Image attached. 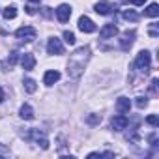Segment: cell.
Segmentation results:
<instances>
[{"instance_id":"1","label":"cell","mask_w":159,"mask_h":159,"mask_svg":"<svg viewBox=\"0 0 159 159\" xmlns=\"http://www.w3.org/2000/svg\"><path fill=\"white\" fill-rule=\"evenodd\" d=\"M88 60H90V47H79L73 54H69V60H67V75L71 79H79V77L83 75Z\"/></svg>"},{"instance_id":"2","label":"cell","mask_w":159,"mask_h":159,"mask_svg":"<svg viewBox=\"0 0 159 159\" xmlns=\"http://www.w3.org/2000/svg\"><path fill=\"white\" fill-rule=\"evenodd\" d=\"M21 137H23V139H26V140H34V142H38L43 150H47V148H49V140H47V137H45V131H43V129H28V131H23V133H21Z\"/></svg>"},{"instance_id":"3","label":"cell","mask_w":159,"mask_h":159,"mask_svg":"<svg viewBox=\"0 0 159 159\" xmlns=\"http://www.w3.org/2000/svg\"><path fill=\"white\" fill-rule=\"evenodd\" d=\"M150 66H152V54L148 51H140L135 58V67L142 73H148L150 71Z\"/></svg>"},{"instance_id":"4","label":"cell","mask_w":159,"mask_h":159,"mask_svg":"<svg viewBox=\"0 0 159 159\" xmlns=\"http://www.w3.org/2000/svg\"><path fill=\"white\" fill-rule=\"evenodd\" d=\"M36 36H38V32H36V28H34V26H21V28H17V30H15V38H17V39H21V41H25V43L34 41V39H36Z\"/></svg>"},{"instance_id":"5","label":"cell","mask_w":159,"mask_h":159,"mask_svg":"<svg viewBox=\"0 0 159 159\" xmlns=\"http://www.w3.org/2000/svg\"><path fill=\"white\" fill-rule=\"evenodd\" d=\"M135 38H137V32H135V30H125V32L122 34V39H120L122 51H129L131 45L135 43Z\"/></svg>"},{"instance_id":"6","label":"cell","mask_w":159,"mask_h":159,"mask_svg":"<svg viewBox=\"0 0 159 159\" xmlns=\"http://www.w3.org/2000/svg\"><path fill=\"white\" fill-rule=\"evenodd\" d=\"M47 52H49V54H64L62 39H58L56 36H52V38L47 41Z\"/></svg>"},{"instance_id":"7","label":"cell","mask_w":159,"mask_h":159,"mask_svg":"<svg viewBox=\"0 0 159 159\" xmlns=\"http://www.w3.org/2000/svg\"><path fill=\"white\" fill-rule=\"evenodd\" d=\"M79 30L84 32V34H92V32H96V25H94V21L90 17L83 15L81 19H79Z\"/></svg>"},{"instance_id":"8","label":"cell","mask_w":159,"mask_h":159,"mask_svg":"<svg viewBox=\"0 0 159 159\" xmlns=\"http://www.w3.org/2000/svg\"><path fill=\"white\" fill-rule=\"evenodd\" d=\"M111 125H112L114 131H124V129L129 125V118H127L125 114H118V116H114V118L111 120Z\"/></svg>"},{"instance_id":"9","label":"cell","mask_w":159,"mask_h":159,"mask_svg":"<svg viewBox=\"0 0 159 159\" xmlns=\"http://www.w3.org/2000/svg\"><path fill=\"white\" fill-rule=\"evenodd\" d=\"M69 17H71V6H69V4H60V6L56 8V19H58L60 23H67Z\"/></svg>"},{"instance_id":"10","label":"cell","mask_w":159,"mask_h":159,"mask_svg":"<svg viewBox=\"0 0 159 159\" xmlns=\"http://www.w3.org/2000/svg\"><path fill=\"white\" fill-rule=\"evenodd\" d=\"M118 34V26L114 25V23H109V25H105L101 30H99V38L101 39H111V38H114Z\"/></svg>"},{"instance_id":"11","label":"cell","mask_w":159,"mask_h":159,"mask_svg":"<svg viewBox=\"0 0 159 159\" xmlns=\"http://www.w3.org/2000/svg\"><path fill=\"white\" fill-rule=\"evenodd\" d=\"M94 10H96V13H99V15H111V13H114V6H112L111 2H107V0L98 2V4L94 6Z\"/></svg>"},{"instance_id":"12","label":"cell","mask_w":159,"mask_h":159,"mask_svg":"<svg viewBox=\"0 0 159 159\" xmlns=\"http://www.w3.org/2000/svg\"><path fill=\"white\" fill-rule=\"evenodd\" d=\"M21 66H23L25 71H32V69L36 67V58H34V54H32V52H25V54L21 56Z\"/></svg>"},{"instance_id":"13","label":"cell","mask_w":159,"mask_h":159,"mask_svg":"<svg viewBox=\"0 0 159 159\" xmlns=\"http://www.w3.org/2000/svg\"><path fill=\"white\" fill-rule=\"evenodd\" d=\"M60 71H56V69H49V71H45V75H43V83L47 84V86H52L54 83H58L60 81Z\"/></svg>"},{"instance_id":"14","label":"cell","mask_w":159,"mask_h":159,"mask_svg":"<svg viewBox=\"0 0 159 159\" xmlns=\"http://www.w3.org/2000/svg\"><path fill=\"white\" fill-rule=\"evenodd\" d=\"M17 58H19V52H17V51H13V52L6 58V62H0V69H4V71L11 69V67L17 64Z\"/></svg>"},{"instance_id":"15","label":"cell","mask_w":159,"mask_h":159,"mask_svg":"<svg viewBox=\"0 0 159 159\" xmlns=\"http://www.w3.org/2000/svg\"><path fill=\"white\" fill-rule=\"evenodd\" d=\"M129 109H131V101L127 99V98H118V101H116V111H118V114H125V112H129Z\"/></svg>"},{"instance_id":"16","label":"cell","mask_w":159,"mask_h":159,"mask_svg":"<svg viewBox=\"0 0 159 159\" xmlns=\"http://www.w3.org/2000/svg\"><path fill=\"white\" fill-rule=\"evenodd\" d=\"M19 116H21L23 120H34V109H32L28 103H25V105L21 107V111H19Z\"/></svg>"},{"instance_id":"17","label":"cell","mask_w":159,"mask_h":159,"mask_svg":"<svg viewBox=\"0 0 159 159\" xmlns=\"http://www.w3.org/2000/svg\"><path fill=\"white\" fill-rule=\"evenodd\" d=\"M23 86H25V92H26V94H34V92L38 90V84H36L34 79H25V81H23Z\"/></svg>"},{"instance_id":"18","label":"cell","mask_w":159,"mask_h":159,"mask_svg":"<svg viewBox=\"0 0 159 159\" xmlns=\"http://www.w3.org/2000/svg\"><path fill=\"white\" fill-rule=\"evenodd\" d=\"M144 15H148V17H157V15H159V4L152 2V4L144 10Z\"/></svg>"},{"instance_id":"19","label":"cell","mask_w":159,"mask_h":159,"mask_svg":"<svg viewBox=\"0 0 159 159\" xmlns=\"http://www.w3.org/2000/svg\"><path fill=\"white\" fill-rule=\"evenodd\" d=\"M2 15H4V19H15L17 17V8L15 6H8V8H4V11H2Z\"/></svg>"},{"instance_id":"20","label":"cell","mask_w":159,"mask_h":159,"mask_svg":"<svg viewBox=\"0 0 159 159\" xmlns=\"http://www.w3.org/2000/svg\"><path fill=\"white\" fill-rule=\"evenodd\" d=\"M122 17H124L125 21H131V23H137V21H139V13L133 11V10H125V11L122 13Z\"/></svg>"},{"instance_id":"21","label":"cell","mask_w":159,"mask_h":159,"mask_svg":"<svg viewBox=\"0 0 159 159\" xmlns=\"http://www.w3.org/2000/svg\"><path fill=\"white\" fill-rule=\"evenodd\" d=\"M39 2H41V0H30V4L25 8L26 13H28V15H36V4H39Z\"/></svg>"},{"instance_id":"22","label":"cell","mask_w":159,"mask_h":159,"mask_svg":"<svg viewBox=\"0 0 159 159\" xmlns=\"http://www.w3.org/2000/svg\"><path fill=\"white\" fill-rule=\"evenodd\" d=\"M64 39H66L67 45H73V43H75V34L69 32V30H66V32H64Z\"/></svg>"},{"instance_id":"23","label":"cell","mask_w":159,"mask_h":159,"mask_svg":"<svg viewBox=\"0 0 159 159\" xmlns=\"http://www.w3.org/2000/svg\"><path fill=\"white\" fill-rule=\"evenodd\" d=\"M86 122H88L90 125H98V124L101 122V116H99V114H90V116L86 118Z\"/></svg>"},{"instance_id":"24","label":"cell","mask_w":159,"mask_h":159,"mask_svg":"<svg viewBox=\"0 0 159 159\" xmlns=\"http://www.w3.org/2000/svg\"><path fill=\"white\" fill-rule=\"evenodd\" d=\"M148 32H150V36H152V38H157V36H159V25H157V23H152Z\"/></svg>"},{"instance_id":"25","label":"cell","mask_w":159,"mask_h":159,"mask_svg":"<svg viewBox=\"0 0 159 159\" xmlns=\"http://www.w3.org/2000/svg\"><path fill=\"white\" fill-rule=\"evenodd\" d=\"M135 103H137V107H139V109H144V107L148 105V98H144V96H139Z\"/></svg>"},{"instance_id":"26","label":"cell","mask_w":159,"mask_h":159,"mask_svg":"<svg viewBox=\"0 0 159 159\" xmlns=\"http://www.w3.org/2000/svg\"><path fill=\"white\" fill-rule=\"evenodd\" d=\"M146 124H150V125H153V127H157V125H159V118H157L155 114H150V116L146 118Z\"/></svg>"},{"instance_id":"27","label":"cell","mask_w":159,"mask_h":159,"mask_svg":"<svg viewBox=\"0 0 159 159\" xmlns=\"http://www.w3.org/2000/svg\"><path fill=\"white\" fill-rule=\"evenodd\" d=\"M157 84H159L157 79H152V84H150V92H152V94H155V92H157Z\"/></svg>"},{"instance_id":"28","label":"cell","mask_w":159,"mask_h":159,"mask_svg":"<svg viewBox=\"0 0 159 159\" xmlns=\"http://www.w3.org/2000/svg\"><path fill=\"white\" fill-rule=\"evenodd\" d=\"M41 13H43V17H51V15H52L51 8H41Z\"/></svg>"},{"instance_id":"29","label":"cell","mask_w":159,"mask_h":159,"mask_svg":"<svg viewBox=\"0 0 159 159\" xmlns=\"http://www.w3.org/2000/svg\"><path fill=\"white\" fill-rule=\"evenodd\" d=\"M129 2H131V4H135V6H142L146 0H129Z\"/></svg>"},{"instance_id":"30","label":"cell","mask_w":159,"mask_h":159,"mask_svg":"<svg viewBox=\"0 0 159 159\" xmlns=\"http://www.w3.org/2000/svg\"><path fill=\"white\" fill-rule=\"evenodd\" d=\"M6 153H10V150L4 148V146H0V155H6Z\"/></svg>"},{"instance_id":"31","label":"cell","mask_w":159,"mask_h":159,"mask_svg":"<svg viewBox=\"0 0 159 159\" xmlns=\"http://www.w3.org/2000/svg\"><path fill=\"white\" fill-rule=\"evenodd\" d=\"M2 101H4V90L0 88V103H2Z\"/></svg>"}]
</instances>
